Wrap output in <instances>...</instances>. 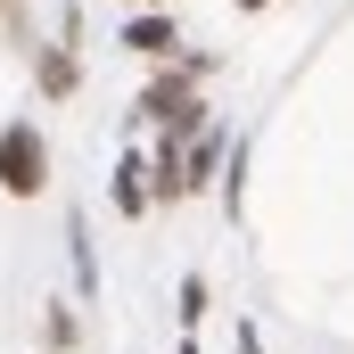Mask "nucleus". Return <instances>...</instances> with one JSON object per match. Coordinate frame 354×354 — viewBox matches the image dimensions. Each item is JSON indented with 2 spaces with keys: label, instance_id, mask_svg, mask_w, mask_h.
Returning <instances> with one entry per match:
<instances>
[{
  "label": "nucleus",
  "instance_id": "nucleus-1",
  "mask_svg": "<svg viewBox=\"0 0 354 354\" xmlns=\"http://www.w3.org/2000/svg\"><path fill=\"white\" fill-rule=\"evenodd\" d=\"M0 181H8L17 198L41 189V132H33V124H8V132H0Z\"/></svg>",
  "mask_w": 354,
  "mask_h": 354
},
{
  "label": "nucleus",
  "instance_id": "nucleus-2",
  "mask_svg": "<svg viewBox=\"0 0 354 354\" xmlns=\"http://www.w3.org/2000/svg\"><path fill=\"white\" fill-rule=\"evenodd\" d=\"M140 107H149V115H174V132H189V124H198V99H189V83H149V99H140Z\"/></svg>",
  "mask_w": 354,
  "mask_h": 354
},
{
  "label": "nucleus",
  "instance_id": "nucleus-3",
  "mask_svg": "<svg viewBox=\"0 0 354 354\" xmlns=\"http://www.w3.org/2000/svg\"><path fill=\"white\" fill-rule=\"evenodd\" d=\"M124 41H132V50H149V58H165V50L181 41V33L165 25V17H132V25H124Z\"/></svg>",
  "mask_w": 354,
  "mask_h": 354
},
{
  "label": "nucleus",
  "instance_id": "nucleus-4",
  "mask_svg": "<svg viewBox=\"0 0 354 354\" xmlns=\"http://www.w3.org/2000/svg\"><path fill=\"white\" fill-rule=\"evenodd\" d=\"M149 165H140V157H124V174H115V206H124V214H140V206H149Z\"/></svg>",
  "mask_w": 354,
  "mask_h": 354
},
{
  "label": "nucleus",
  "instance_id": "nucleus-5",
  "mask_svg": "<svg viewBox=\"0 0 354 354\" xmlns=\"http://www.w3.org/2000/svg\"><path fill=\"white\" fill-rule=\"evenodd\" d=\"M239 8H264V0H239Z\"/></svg>",
  "mask_w": 354,
  "mask_h": 354
}]
</instances>
